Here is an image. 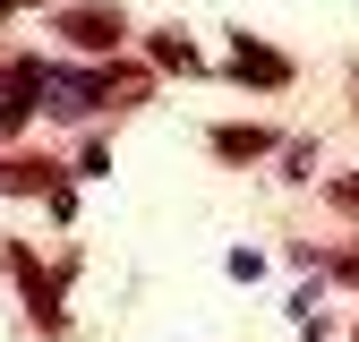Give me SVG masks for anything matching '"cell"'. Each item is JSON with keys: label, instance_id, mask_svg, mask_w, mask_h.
Here are the masks:
<instances>
[{"label": "cell", "instance_id": "obj_1", "mask_svg": "<svg viewBox=\"0 0 359 342\" xmlns=\"http://www.w3.org/2000/svg\"><path fill=\"white\" fill-rule=\"evenodd\" d=\"M0 266H9V282L26 291V325L43 342H69V282H77V256H60V266H43L34 240L0 231Z\"/></svg>", "mask_w": 359, "mask_h": 342}, {"label": "cell", "instance_id": "obj_2", "mask_svg": "<svg viewBox=\"0 0 359 342\" xmlns=\"http://www.w3.org/2000/svg\"><path fill=\"white\" fill-rule=\"evenodd\" d=\"M52 34L69 43L77 60H120L128 9H120V0H60V9H52Z\"/></svg>", "mask_w": 359, "mask_h": 342}, {"label": "cell", "instance_id": "obj_3", "mask_svg": "<svg viewBox=\"0 0 359 342\" xmlns=\"http://www.w3.org/2000/svg\"><path fill=\"white\" fill-rule=\"evenodd\" d=\"M43 120H69V128H95L103 120V60H43Z\"/></svg>", "mask_w": 359, "mask_h": 342}, {"label": "cell", "instance_id": "obj_4", "mask_svg": "<svg viewBox=\"0 0 359 342\" xmlns=\"http://www.w3.org/2000/svg\"><path fill=\"white\" fill-rule=\"evenodd\" d=\"M43 120V52H0V146H26Z\"/></svg>", "mask_w": 359, "mask_h": 342}, {"label": "cell", "instance_id": "obj_5", "mask_svg": "<svg viewBox=\"0 0 359 342\" xmlns=\"http://www.w3.org/2000/svg\"><path fill=\"white\" fill-rule=\"evenodd\" d=\"M222 77H231V86H257V95H283V86L299 77V60L283 52V43H265V34L231 26V43H222Z\"/></svg>", "mask_w": 359, "mask_h": 342}, {"label": "cell", "instance_id": "obj_6", "mask_svg": "<svg viewBox=\"0 0 359 342\" xmlns=\"http://www.w3.org/2000/svg\"><path fill=\"white\" fill-rule=\"evenodd\" d=\"M205 154L231 163V171H248V163H265V154H283V137H274L265 120H214V128H205Z\"/></svg>", "mask_w": 359, "mask_h": 342}, {"label": "cell", "instance_id": "obj_7", "mask_svg": "<svg viewBox=\"0 0 359 342\" xmlns=\"http://www.w3.org/2000/svg\"><path fill=\"white\" fill-rule=\"evenodd\" d=\"M60 180H77L69 163H52V154H26V146H0V197H52Z\"/></svg>", "mask_w": 359, "mask_h": 342}, {"label": "cell", "instance_id": "obj_8", "mask_svg": "<svg viewBox=\"0 0 359 342\" xmlns=\"http://www.w3.org/2000/svg\"><path fill=\"white\" fill-rule=\"evenodd\" d=\"M146 60H154L163 77H205V52H197L180 26H154V34H146Z\"/></svg>", "mask_w": 359, "mask_h": 342}, {"label": "cell", "instance_id": "obj_9", "mask_svg": "<svg viewBox=\"0 0 359 342\" xmlns=\"http://www.w3.org/2000/svg\"><path fill=\"white\" fill-rule=\"evenodd\" d=\"M146 103H154V69L103 60V111H146Z\"/></svg>", "mask_w": 359, "mask_h": 342}, {"label": "cell", "instance_id": "obj_10", "mask_svg": "<svg viewBox=\"0 0 359 342\" xmlns=\"http://www.w3.org/2000/svg\"><path fill=\"white\" fill-rule=\"evenodd\" d=\"M325 171V154H317V137H283V180L299 189V180H317Z\"/></svg>", "mask_w": 359, "mask_h": 342}, {"label": "cell", "instance_id": "obj_11", "mask_svg": "<svg viewBox=\"0 0 359 342\" xmlns=\"http://www.w3.org/2000/svg\"><path fill=\"white\" fill-rule=\"evenodd\" d=\"M77 180H111V146H103V128H86V146H77Z\"/></svg>", "mask_w": 359, "mask_h": 342}, {"label": "cell", "instance_id": "obj_12", "mask_svg": "<svg viewBox=\"0 0 359 342\" xmlns=\"http://www.w3.org/2000/svg\"><path fill=\"white\" fill-rule=\"evenodd\" d=\"M325 205L342 214V223H359V171H334V180H325Z\"/></svg>", "mask_w": 359, "mask_h": 342}, {"label": "cell", "instance_id": "obj_13", "mask_svg": "<svg viewBox=\"0 0 359 342\" xmlns=\"http://www.w3.org/2000/svg\"><path fill=\"white\" fill-rule=\"evenodd\" d=\"M325 282H342V291H359V240H351V248H334V256H325Z\"/></svg>", "mask_w": 359, "mask_h": 342}, {"label": "cell", "instance_id": "obj_14", "mask_svg": "<svg viewBox=\"0 0 359 342\" xmlns=\"http://www.w3.org/2000/svg\"><path fill=\"white\" fill-rule=\"evenodd\" d=\"M9 18H18V0H0V26H9Z\"/></svg>", "mask_w": 359, "mask_h": 342}, {"label": "cell", "instance_id": "obj_15", "mask_svg": "<svg viewBox=\"0 0 359 342\" xmlns=\"http://www.w3.org/2000/svg\"><path fill=\"white\" fill-rule=\"evenodd\" d=\"M18 9H52V0H18Z\"/></svg>", "mask_w": 359, "mask_h": 342}, {"label": "cell", "instance_id": "obj_16", "mask_svg": "<svg viewBox=\"0 0 359 342\" xmlns=\"http://www.w3.org/2000/svg\"><path fill=\"white\" fill-rule=\"evenodd\" d=\"M351 120H359V95H351Z\"/></svg>", "mask_w": 359, "mask_h": 342}, {"label": "cell", "instance_id": "obj_17", "mask_svg": "<svg viewBox=\"0 0 359 342\" xmlns=\"http://www.w3.org/2000/svg\"><path fill=\"white\" fill-rule=\"evenodd\" d=\"M351 342H359V325H351Z\"/></svg>", "mask_w": 359, "mask_h": 342}]
</instances>
